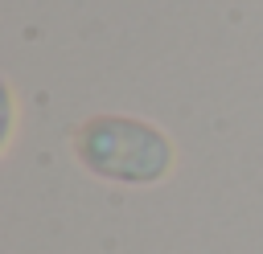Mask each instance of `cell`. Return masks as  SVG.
<instances>
[{
	"label": "cell",
	"mask_w": 263,
	"mask_h": 254,
	"mask_svg": "<svg viewBox=\"0 0 263 254\" xmlns=\"http://www.w3.org/2000/svg\"><path fill=\"white\" fill-rule=\"evenodd\" d=\"M74 152L90 172L123 184H152L173 168V143L152 123L123 115L86 119L74 131Z\"/></svg>",
	"instance_id": "6da1fadb"
}]
</instances>
